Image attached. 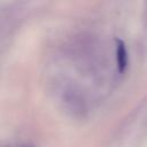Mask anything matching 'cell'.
I'll return each mask as SVG.
<instances>
[{
  "mask_svg": "<svg viewBox=\"0 0 147 147\" xmlns=\"http://www.w3.org/2000/svg\"><path fill=\"white\" fill-rule=\"evenodd\" d=\"M116 63L119 72H124L127 65V51L125 44L121 39H116Z\"/></svg>",
  "mask_w": 147,
  "mask_h": 147,
  "instance_id": "obj_1",
  "label": "cell"
},
{
  "mask_svg": "<svg viewBox=\"0 0 147 147\" xmlns=\"http://www.w3.org/2000/svg\"><path fill=\"white\" fill-rule=\"evenodd\" d=\"M0 147H10V146H2V145H0ZM18 147H31V146L30 145H21Z\"/></svg>",
  "mask_w": 147,
  "mask_h": 147,
  "instance_id": "obj_2",
  "label": "cell"
}]
</instances>
